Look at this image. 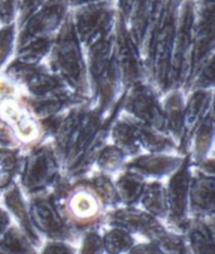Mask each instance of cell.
<instances>
[{
    "mask_svg": "<svg viewBox=\"0 0 215 254\" xmlns=\"http://www.w3.org/2000/svg\"><path fill=\"white\" fill-rule=\"evenodd\" d=\"M51 194L66 224L79 237L87 230L105 227L107 208L87 175L70 179L63 173L51 189Z\"/></svg>",
    "mask_w": 215,
    "mask_h": 254,
    "instance_id": "6da1fadb",
    "label": "cell"
},
{
    "mask_svg": "<svg viewBox=\"0 0 215 254\" xmlns=\"http://www.w3.org/2000/svg\"><path fill=\"white\" fill-rule=\"evenodd\" d=\"M180 4L181 0H165L143 48L147 82L161 95L169 91V70Z\"/></svg>",
    "mask_w": 215,
    "mask_h": 254,
    "instance_id": "7a4b0ae2",
    "label": "cell"
},
{
    "mask_svg": "<svg viewBox=\"0 0 215 254\" xmlns=\"http://www.w3.org/2000/svg\"><path fill=\"white\" fill-rule=\"evenodd\" d=\"M44 63L72 92L91 98L84 48L75 34L71 14L54 35Z\"/></svg>",
    "mask_w": 215,
    "mask_h": 254,
    "instance_id": "3957f363",
    "label": "cell"
},
{
    "mask_svg": "<svg viewBox=\"0 0 215 254\" xmlns=\"http://www.w3.org/2000/svg\"><path fill=\"white\" fill-rule=\"evenodd\" d=\"M63 175V166L51 140L41 141L23 152L16 184L25 196L49 191Z\"/></svg>",
    "mask_w": 215,
    "mask_h": 254,
    "instance_id": "277c9868",
    "label": "cell"
},
{
    "mask_svg": "<svg viewBox=\"0 0 215 254\" xmlns=\"http://www.w3.org/2000/svg\"><path fill=\"white\" fill-rule=\"evenodd\" d=\"M75 34L84 49L112 34L119 14L115 0L92 3L71 9Z\"/></svg>",
    "mask_w": 215,
    "mask_h": 254,
    "instance_id": "5b68a950",
    "label": "cell"
},
{
    "mask_svg": "<svg viewBox=\"0 0 215 254\" xmlns=\"http://www.w3.org/2000/svg\"><path fill=\"white\" fill-rule=\"evenodd\" d=\"M197 14L195 0H181L174 51L169 70V89L185 88L189 78L193 52L194 23Z\"/></svg>",
    "mask_w": 215,
    "mask_h": 254,
    "instance_id": "8992f818",
    "label": "cell"
},
{
    "mask_svg": "<svg viewBox=\"0 0 215 254\" xmlns=\"http://www.w3.org/2000/svg\"><path fill=\"white\" fill-rule=\"evenodd\" d=\"M0 121L10 130L23 151L46 140L41 120L22 95L0 100Z\"/></svg>",
    "mask_w": 215,
    "mask_h": 254,
    "instance_id": "52a82bcc",
    "label": "cell"
},
{
    "mask_svg": "<svg viewBox=\"0 0 215 254\" xmlns=\"http://www.w3.org/2000/svg\"><path fill=\"white\" fill-rule=\"evenodd\" d=\"M33 227L43 241H65L77 246L79 235L73 232L60 214L51 190L27 197Z\"/></svg>",
    "mask_w": 215,
    "mask_h": 254,
    "instance_id": "ba28073f",
    "label": "cell"
},
{
    "mask_svg": "<svg viewBox=\"0 0 215 254\" xmlns=\"http://www.w3.org/2000/svg\"><path fill=\"white\" fill-rule=\"evenodd\" d=\"M1 73L13 81L20 88L22 95L29 98H42L67 88L46 63L28 64L11 60L5 65Z\"/></svg>",
    "mask_w": 215,
    "mask_h": 254,
    "instance_id": "9c48e42d",
    "label": "cell"
},
{
    "mask_svg": "<svg viewBox=\"0 0 215 254\" xmlns=\"http://www.w3.org/2000/svg\"><path fill=\"white\" fill-rule=\"evenodd\" d=\"M193 165L186 154L184 161L169 178L165 179L167 199V216L164 224L169 229L184 234L189 222V189H190Z\"/></svg>",
    "mask_w": 215,
    "mask_h": 254,
    "instance_id": "30bf717a",
    "label": "cell"
},
{
    "mask_svg": "<svg viewBox=\"0 0 215 254\" xmlns=\"http://www.w3.org/2000/svg\"><path fill=\"white\" fill-rule=\"evenodd\" d=\"M197 14L194 23L193 52L189 78L184 92L186 93L189 84L202 69L203 65L215 57V0H195Z\"/></svg>",
    "mask_w": 215,
    "mask_h": 254,
    "instance_id": "8fae6325",
    "label": "cell"
},
{
    "mask_svg": "<svg viewBox=\"0 0 215 254\" xmlns=\"http://www.w3.org/2000/svg\"><path fill=\"white\" fill-rule=\"evenodd\" d=\"M71 14L67 0H48L18 27L16 48L42 38H53Z\"/></svg>",
    "mask_w": 215,
    "mask_h": 254,
    "instance_id": "7c38bea8",
    "label": "cell"
},
{
    "mask_svg": "<svg viewBox=\"0 0 215 254\" xmlns=\"http://www.w3.org/2000/svg\"><path fill=\"white\" fill-rule=\"evenodd\" d=\"M161 97V93L150 82H141L124 92L121 112L141 124L166 132Z\"/></svg>",
    "mask_w": 215,
    "mask_h": 254,
    "instance_id": "4fadbf2b",
    "label": "cell"
},
{
    "mask_svg": "<svg viewBox=\"0 0 215 254\" xmlns=\"http://www.w3.org/2000/svg\"><path fill=\"white\" fill-rule=\"evenodd\" d=\"M115 52L122 76L124 89L147 81L143 54L130 34L127 24L119 18L115 30Z\"/></svg>",
    "mask_w": 215,
    "mask_h": 254,
    "instance_id": "5bb4252c",
    "label": "cell"
},
{
    "mask_svg": "<svg viewBox=\"0 0 215 254\" xmlns=\"http://www.w3.org/2000/svg\"><path fill=\"white\" fill-rule=\"evenodd\" d=\"M161 220L146 213L140 206H117L107 210L105 227H117L127 230L138 239H148L164 227Z\"/></svg>",
    "mask_w": 215,
    "mask_h": 254,
    "instance_id": "9a60e30c",
    "label": "cell"
},
{
    "mask_svg": "<svg viewBox=\"0 0 215 254\" xmlns=\"http://www.w3.org/2000/svg\"><path fill=\"white\" fill-rule=\"evenodd\" d=\"M214 89H191L185 95L184 133L179 143V155H186L193 133L205 117L214 111Z\"/></svg>",
    "mask_w": 215,
    "mask_h": 254,
    "instance_id": "2e32d148",
    "label": "cell"
},
{
    "mask_svg": "<svg viewBox=\"0 0 215 254\" xmlns=\"http://www.w3.org/2000/svg\"><path fill=\"white\" fill-rule=\"evenodd\" d=\"M184 157L185 155L183 156L179 154L141 152L136 156L130 157L126 161L125 169L134 171L147 181L165 180L181 165Z\"/></svg>",
    "mask_w": 215,
    "mask_h": 254,
    "instance_id": "e0dca14e",
    "label": "cell"
},
{
    "mask_svg": "<svg viewBox=\"0 0 215 254\" xmlns=\"http://www.w3.org/2000/svg\"><path fill=\"white\" fill-rule=\"evenodd\" d=\"M189 214L193 219H215V175H208L193 168Z\"/></svg>",
    "mask_w": 215,
    "mask_h": 254,
    "instance_id": "ac0fdd59",
    "label": "cell"
},
{
    "mask_svg": "<svg viewBox=\"0 0 215 254\" xmlns=\"http://www.w3.org/2000/svg\"><path fill=\"white\" fill-rule=\"evenodd\" d=\"M22 96L29 105L30 110L41 121L61 116L77 106L92 103L91 98L77 95V93L72 92L70 88H63L58 92H54L42 98H29L25 97L24 95Z\"/></svg>",
    "mask_w": 215,
    "mask_h": 254,
    "instance_id": "d6986e66",
    "label": "cell"
},
{
    "mask_svg": "<svg viewBox=\"0 0 215 254\" xmlns=\"http://www.w3.org/2000/svg\"><path fill=\"white\" fill-rule=\"evenodd\" d=\"M124 92L125 89L124 84H122L121 70H120V65L115 52L106 73L103 74L102 79L98 83L96 92L91 97L92 106L102 116L106 117L112 111L116 103L119 102Z\"/></svg>",
    "mask_w": 215,
    "mask_h": 254,
    "instance_id": "ffe728a7",
    "label": "cell"
},
{
    "mask_svg": "<svg viewBox=\"0 0 215 254\" xmlns=\"http://www.w3.org/2000/svg\"><path fill=\"white\" fill-rule=\"evenodd\" d=\"M0 204L6 209V211L13 219L14 224L27 235L28 239L38 249L41 248L44 241L39 237L37 230L33 227L29 210H28L27 196L23 194V191L16 183L0 195Z\"/></svg>",
    "mask_w": 215,
    "mask_h": 254,
    "instance_id": "44dd1931",
    "label": "cell"
},
{
    "mask_svg": "<svg viewBox=\"0 0 215 254\" xmlns=\"http://www.w3.org/2000/svg\"><path fill=\"white\" fill-rule=\"evenodd\" d=\"M115 38L116 34L113 32L111 35L84 49L91 97L96 92L98 83L101 82L103 74L106 73L111 61H112L113 54H115Z\"/></svg>",
    "mask_w": 215,
    "mask_h": 254,
    "instance_id": "7402d4cb",
    "label": "cell"
},
{
    "mask_svg": "<svg viewBox=\"0 0 215 254\" xmlns=\"http://www.w3.org/2000/svg\"><path fill=\"white\" fill-rule=\"evenodd\" d=\"M165 0H136L130 14L127 28L134 41L143 52L147 34L159 15Z\"/></svg>",
    "mask_w": 215,
    "mask_h": 254,
    "instance_id": "603a6c76",
    "label": "cell"
},
{
    "mask_svg": "<svg viewBox=\"0 0 215 254\" xmlns=\"http://www.w3.org/2000/svg\"><path fill=\"white\" fill-rule=\"evenodd\" d=\"M185 95L183 89H169L161 97L162 114L165 120V130L179 143L184 133V106H185Z\"/></svg>",
    "mask_w": 215,
    "mask_h": 254,
    "instance_id": "cb8c5ba5",
    "label": "cell"
},
{
    "mask_svg": "<svg viewBox=\"0 0 215 254\" xmlns=\"http://www.w3.org/2000/svg\"><path fill=\"white\" fill-rule=\"evenodd\" d=\"M184 237L190 254H215L214 219L190 218Z\"/></svg>",
    "mask_w": 215,
    "mask_h": 254,
    "instance_id": "d4e9b609",
    "label": "cell"
},
{
    "mask_svg": "<svg viewBox=\"0 0 215 254\" xmlns=\"http://www.w3.org/2000/svg\"><path fill=\"white\" fill-rule=\"evenodd\" d=\"M110 142L113 143L116 147H119L124 154H126L129 159L143 152L139 143L134 119L127 116L124 112L119 115V117L113 121L111 126Z\"/></svg>",
    "mask_w": 215,
    "mask_h": 254,
    "instance_id": "484cf974",
    "label": "cell"
},
{
    "mask_svg": "<svg viewBox=\"0 0 215 254\" xmlns=\"http://www.w3.org/2000/svg\"><path fill=\"white\" fill-rule=\"evenodd\" d=\"M214 111H212L191 136L188 151L191 165H197V164L214 155Z\"/></svg>",
    "mask_w": 215,
    "mask_h": 254,
    "instance_id": "4316f807",
    "label": "cell"
},
{
    "mask_svg": "<svg viewBox=\"0 0 215 254\" xmlns=\"http://www.w3.org/2000/svg\"><path fill=\"white\" fill-rule=\"evenodd\" d=\"M132 119V117H131ZM135 121L136 132H138L139 143L143 152H150V154H179L178 143L167 132L148 125L141 124Z\"/></svg>",
    "mask_w": 215,
    "mask_h": 254,
    "instance_id": "83f0119b",
    "label": "cell"
},
{
    "mask_svg": "<svg viewBox=\"0 0 215 254\" xmlns=\"http://www.w3.org/2000/svg\"><path fill=\"white\" fill-rule=\"evenodd\" d=\"M120 205L138 206L147 180L134 171L124 169L113 176Z\"/></svg>",
    "mask_w": 215,
    "mask_h": 254,
    "instance_id": "f1b7e54d",
    "label": "cell"
},
{
    "mask_svg": "<svg viewBox=\"0 0 215 254\" xmlns=\"http://www.w3.org/2000/svg\"><path fill=\"white\" fill-rule=\"evenodd\" d=\"M138 206H140L146 213H148L153 218L164 223L167 216V199L165 180L147 181Z\"/></svg>",
    "mask_w": 215,
    "mask_h": 254,
    "instance_id": "f546056e",
    "label": "cell"
},
{
    "mask_svg": "<svg viewBox=\"0 0 215 254\" xmlns=\"http://www.w3.org/2000/svg\"><path fill=\"white\" fill-rule=\"evenodd\" d=\"M23 152L19 147H0V195L16 183Z\"/></svg>",
    "mask_w": 215,
    "mask_h": 254,
    "instance_id": "4dcf8cb0",
    "label": "cell"
},
{
    "mask_svg": "<svg viewBox=\"0 0 215 254\" xmlns=\"http://www.w3.org/2000/svg\"><path fill=\"white\" fill-rule=\"evenodd\" d=\"M101 232L105 254H127L139 241L131 233L117 227H103Z\"/></svg>",
    "mask_w": 215,
    "mask_h": 254,
    "instance_id": "1f68e13d",
    "label": "cell"
},
{
    "mask_svg": "<svg viewBox=\"0 0 215 254\" xmlns=\"http://www.w3.org/2000/svg\"><path fill=\"white\" fill-rule=\"evenodd\" d=\"M127 160H129V157H127L126 154H124L113 143L107 142L102 147L98 156H97L96 161H94L93 170L115 176L116 174H119L120 171L124 170Z\"/></svg>",
    "mask_w": 215,
    "mask_h": 254,
    "instance_id": "d6a6232c",
    "label": "cell"
},
{
    "mask_svg": "<svg viewBox=\"0 0 215 254\" xmlns=\"http://www.w3.org/2000/svg\"><path fill=\"white\" fill-rule=\"evenodd\" d=\"M0 254H39V249L13 224L0 238Z\"/></svg>",
    "mask_w": 215,
    "mask_h": 254,
    "instance_id": "836d02e7",
    "label": "cell"
},
{
    "mask_svg": "<svg viewBox=\"0 0 215 254\" xmlns=\"http://www.w3.org/2000/svg\"><path fill=\"white\" fill-rule=\"evenodd\" d=\"M53 38L35 39V41L29 42L24 46L18 47V48H15V53H14L13 58L19 61V62L28 63V64L44 63L47 57H48L49 52H51Z\"/></svg>",
    "mask_w": 215,
    "mask_h": 254,
    "instance_id": "e575fe53",
    "label": "cell"
},
{
    "mask_svg": "<svg viewBox=\"0 0 215 254\" xmlns=\"http://www.w3.org/2000/svg\"><path fill=\"white\" fill-rule=\"evenodd\" d=\"M148 241L153 242L164 254H190L184 234L169 229L166 225L157 230Z\"/></svg>",
    "mask_w": 215,
    "mask_h": 254,
    "instance_id": "d590c367",
    "label": "cell"
},
{
    "mask_svg": "<svg viewBox=\"0 0 215 254\" xmlns=\"http://www.w3.org/2000/svg\"><path fill=\"white\" fill-rule=\"evenodd\" d=\"M87 178L91 181L92 187L94 188L97 194L100 195L101 200L105 204L107 210L117 208V206H121L120 205L119 196H117V191H116L113 176L105 173H101V171L92 170L87 175Z\"/></svg>",
    "mask_w": 215,
    "mask_h": 254,
    "instance_id": "8d00e7d4",
    "label": "cell"
},
{
    "mask_svg": "<svg viewBox=\"0 0 215 254\" xmlns=\"http://www.w3.org/2000/svg\"><path fill=\"white\" fill-rule=\"evenodd\" d=\"M16 35H18L16 23L0 25V73L13 60L16 48Z\"/></svg>",
    "mask_w": 215,
    "mask_h": 254,
    "instance_id": "74e56055",
    "label": "cell"
},
{
    "mask_svg": "<svg viewBox=\"0 0 215 254\" xmlns=\"http://www.w3.org/2000/svg\"><path fill=\"white\" fill-rule=\"evenodd\" d=\"M101 230L102 228L82 233L77 243V254H105Z\"/></svg>",
    "mask_w": 215,
    "mask_h": 254,
    "instance_id": "f35d334b",
    "label": "cell"
},
{
    "mask_svg": "<svg viewBox=\"0 0 215 254\" xmlns=\"http://www.w3.org/2000/svg\"><path fill=\"white\" fill-rule=\"evenodd\" d=\"M214 58H210L202 67V69L194 77L186 93L191 89H214L215 77H214Z\"/></svg>",
    "mask_w": 215,
    "mask_h": 254,
    "instance_id": "ab89813d",
    "label": "cell"
},
{
    "mask_svg": "<svg viewBox=\"0 0 215 254\" xmlns=\"http://www.w3.org/2000/svg\"><path fill=\"white\" fill-rule=\"evenodd\" d=\"M22 0H0V25L16 23Z\"/></svg>",
    "mask_w": 215,
    "mask_h": 254,
    "instance_id": "60d3db41",
    "label": "cell"
},
{
    "mask_svg": "<svg viewBox=\"0 0 215 254\" xmlns=\"http://www.w3.org/2000/svg\"><path fill=\"white\" fill-rule=\"evenodd\" d=\"M39 254H77V246L65 241H44Z\"/></svg>",
    "mask_w": 215,
    "mask_h": 254,
    "instance_id": "b9f144b4",
    "label": "cell"
},
{
    "mask_svg": "<svg viewBox=\"0 0 215 254\" xmlns=\"http://www.w3.org/2000/svg\"><path fill=\"white\" fill-rule=\"evenodd\" d=\"M48 0H22L19 15L16 19V27L22 25L32 14H34L38 9L43 6Z\"/></svg>",
    "mask_w": 215,
    "mask_h": 254,
    "instance_id": "7bdbcfd3",
    "label": "cell"
},
{
    "mask_svg": "<svg viewBox=\"0 0 215 254\" xmlns=\"http://www.w3.org/2000/svg\"><path fill=\"white\" fill-rule=\"evenodd\" d=\"M22 95V91L13 81L0 73V100L9 97H16Z\"/></svg>",
    "mask_w": 215,
    "mask_h": 254,
    "instance_id": "ee69618b",
    "label": "cell"
},
{
    "mask_svg": "<svg viewBox=\"0 0 215 254\" xmlns=\"http://www.w3.org/2000/svg\"><path fill=\"white\" fill-rule=\"evenodd\" d=\"M127 254H164L153 242L139 239Z\"/></svg>",
    "mask_w": 215,
    "mask_h": 254,
    "instance_id": "f6af8a7d",
    "label": "cell"
},
{
    "mask_svg": "<svg viewBox=\"0 0 215 254\" xmlns=\"http://www.w3.org/2000/svg\"><path fill=\"white\" fill-rule=\"evenodd\" d=\"M135 1H136V0H115L119 18L121 20H124L126 24L127 22H129L130 14H131L132 8H134Z\"/></svg>",
    "mask_w": 215,
    "mask_h": 254,
    "instance_id": "bcb514c9",
    "label": "cell"
},
{
    "mask_svg": "<svg viewBox=\"0 0 215 254\" xmlns=\"http://www.w3.org/2000/svg\"><path fill=\"white\" fill-rule=\"evenodd\" d=\"M0 147H19L13 133L1 121H0Z\"/></svg>",
    "mask_w": 215,
    "mask_h": 254,
    "instance_id": "7dc6e473",
    "label": "cell"
},
{
    "mask_svg": "<svg viewBox=\"0 0 215 254\" xmlns=\"http://www.w3.org/2000/svg\"><path fill=\"white\" fill-rule=\"evenodd\" d=\"M14 223H13V219H11V216L9 215L6 209L0 204V238H1L6 232H8V229Z\"/></svg>",
    "mask_w": 215,
    "mask_h": 254,
    "instance_id": "c3c4849f",
    "label": "cell"
},
{
    "mask_svg": "<svg viewBox=\"0 0 215 254\" xmlns=\"http://www.w3.org/2000/svg\"><path fill=\"white\" fill-rule=\"evenodd\" d=\"M68 4H70L71 9L78 8V6L87 5V4L92 3H100V1H107V0H67Z\"/></svg>",
    "mask_w": 215,
    "mask_h": 254,
    "instance_id": "681fc988",
    "label": "cell"
}]
</instances>
